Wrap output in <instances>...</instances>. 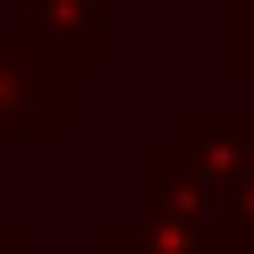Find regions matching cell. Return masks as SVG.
Returning a JSON list of instances; mask_svg holds the SVG:
<instances>
[{"label":"cell","mask_w":254,"mask_h":254,"mask_svg":"<svg viewBox=\"0 0 254 254\" xmlns=\"http://www.w3.org/2000/svg\"><path fill=\"white\" fill-rule=\"evenodd\" d=\"M0 254H34V229H17V220H0Z\"/></svg>","instance_id":"cell-7"},{"label":"cell","mask_w":254,"mask_h":254,"mask_svg":"<svg viewBox=\"0 0 254 254\" xmlns=\"http://www.w3.org/2000/svg\"><path fill=\"white\" fill-rule=\"evenodd\" d=\"M26 34L68 76H93L110 60V0H26Z\"/></svg>","instance_id":"cell-3"},{"label":"cell","mask_w":254,"mask_h":254,"mask_svg":"<svg viewBox=\"0 0 254 254\" xmlns=\"http://www.w3.org/2000/svg\"><path fill=\"white\" fill-rule=\"evenodd\" d=\"M178 153H187L212 187H229V178L254 161V102H195V110L178 119Z\"/></svg>","instance_id":"cell-4"},{"label":"cell","mask_w":254,"mask_h":254,"mask_svg":"<svg viewBox=\"0 0 254 254\" xmlns=\"http://www.w3.org/2000/svg\"><path fill=\"white\" fill-rule=\"evenodd\" d=\"M220 68L254 76V0H220Z\"/></svg>","instance_id":"cell-5"},{"label":"cell","mask_w":254,"mask_h":254,"mask_svg":"<svg viewBox=\"0 0 254 254\" xmlns=\"http://www.w3.org/2000/svg\"><path fill=\"white\" fill-rule=\"evenodd\" d=\"M0 144H68V68L17 26L0 34Z\"/></svg>","instance_id":"cell-2"},{"label":"cell","mask_w":254,"mask_h":254,"mask_svg":"<svg viewBox=\"0 0 254 254\" xmlns=\"http://www.w3.org/2000/svg\"><path fill=\"white\" fill-rule=\"evenodd\" d=\"M220 203H229V229H237V237H246V254H254V161L220 187Z\"/></svg>","instance_id":"cell-6"},{"label":"cell","mask_w":254,"mask_h":254,"mask_svg":"<svg viewBox=\"0 0 254 254\" xmlns=\"http://www.w3.org/2000/svg\"><path fill=\"white\" fill-rule=\"evenodd\" d=\"M102 254H246V237L229 229L220 187L178 144H153L144 153V212L136 220H110Z\"/></svg>","instance_id":"cell-1"}]
</instances>
